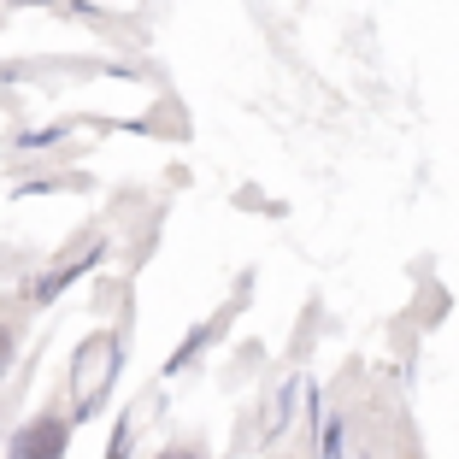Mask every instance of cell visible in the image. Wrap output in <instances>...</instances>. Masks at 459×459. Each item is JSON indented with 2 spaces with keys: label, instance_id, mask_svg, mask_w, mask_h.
Masks as SVG:
<instances>
[{
  "label": "cell",
  "instance_id": "4",
  "mask_svg": "<svg viewBox=\"0 0 459 459\" xmlns=\"http://www.w3.org/2000/svg\"><path fill=\"white\" fill-rule=\"evenodd\" d=\"M124 447H130V419L118 424V436H112V447H107V459H124Z\"/></svg>",
  "mask_w": 459,
  "mask_h": 459
},
{
  "label": "cell",
  "instance_id": "5",
  "mask_svg": "<svg viewBox=\"0 0 459 459\" xmlns=\"http://www.w3.org/2000/svg\"><path fill=\"white\" fill-rule=\"evenodd\" d=\"M153 459H201L195 447H165V454H153Z\"/></svg>",
  "mask_w": 459,
  "mask_h": 459
},
{
  "label": "cell",
  "instance_id": "2",
  "mask_svg": "<svg viewBox=\"0 0 459 459\" xmlns=\"http://www.w3.org/2000/svg\"><path fill=\"white\" fill-rule=\"evenodd\" d=\"M65 447H71V424L59 419V412H41L24 430H13V447H6V454L13 459H65Z\"/></svg>",
  "mask_w": 459,
  "mask_h": 459
},
{
  "label": "cell",
  "instance_id": "3",
  "mask_svg": "<svg viewBox=\"0 0 459 459\" xmlns=\"http://www.w3.org/2000/svg\"><path fill=\"white\" fill-rule=\"evenodd\" d=\"M100 247H107L100 236H82V242H77V254H65V259H59V265H54V271H48V277L36 283V300H54L59 289L71 283V277H82V271H89V265L100 259Z\"/></svg>",
  "mask_w": 459,
  "mask_h": 459
},
{
  "label": "cell",
  "instance_id": "1",
  "mask_svg": "<svg viewBox=\"0 0 459 459\" xmlns=\"http://www.w3.org/2000/svg\"><path fill=\"white\" fill-rule=\"evenodd\" d=\"M112 377H118V336H89L77 348V359H71V406L77 412H95V401L112 389Z\"/></svg>",
  "mask_w": 459,
  "mask_h": 459
}]
</instances>
